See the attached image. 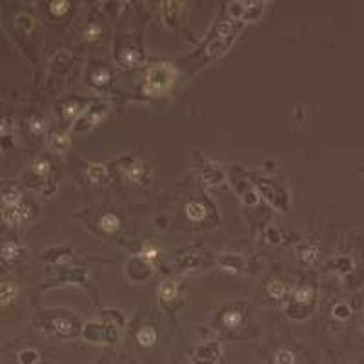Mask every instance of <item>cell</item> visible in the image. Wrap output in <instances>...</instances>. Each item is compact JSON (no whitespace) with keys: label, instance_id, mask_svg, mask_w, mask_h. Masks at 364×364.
<instances>
[{"label":"cell","instance_id":"obj_1","mask_svg":"<svg viewBox=\"0 0 364 364\" xmlns=\"http://www.w3.org/2000/svg\"><path fill=\"white\" fill-rule=\"evenodd\" d=\"M175 82V69L169 64H159L151 68L146 75L144 91L148 95H162Z\"/></svg>","mask_w":364,"mask_h":364},{"label":"cell","instance_id":"obj_2","mask_svg":"<svg viewBox=\"0 0 364 364\" xmlns=\"http://www.w3.org/2000/svg\"><path fill=\"white\" fill-rule=\"evenodd\" d=\"M264 11V2H233L228 8V15L233 20L253 22Z\"/></svg>","mask_w":364,"mask_h":364},{"label":"cell","instance_id":"obj_3","mask_svg":"<svg viewBox=\"0 0 364 364\" xmlns=\"http://www.w3.org/2000/svg\"><path fill=\"white\" fill-rule=\"evenodd\" d=\"M220 355V348L217 342H208V344L199 346L195 352V360L193 364H215Z\"/></svg>","mask_w":364,"mask_h":364},{"label":"cell","instance_id":"obj_4","mask_svg":"<svg viewBox=\"0 0 364 364\" xmlns=\"http://www.w3.org/2000/svg\"><path fill=\"white\" fill-rule=\"evenodd\" d=\"M28 217V206H15V208H4V220L8 224H18Z\"/></svg>","mask_w":364,"mask_h":364},{"label":"cell","instance_id":"obj_5","mask_svg":"<svg viewBox=\"0 0 364 364\" xmlns=\"http://www.w3.org/2000/svg\"><path fill=\"white\" fill-rule=\"evenodd\" d=\"M88 179L95 184H104L108 180V169L102 164H91L88 168Z\"/></svg>","mask_w":364,"mask_h":364},{"label":"cell","instance_id":"obj_6","mask_svg":"<svg viewBox=\"0 0 364 364\" xmlns=\"http://www.w3.org/2000/svg\"><path fill=\"white\" fill-rule=\"evenodd\" d=\"M16 297V286L13 282H0V304H9Z\"/></svg>","mask_w":364,"mask_h":364},{"label":"cell","instance_id":"obj_7","mask_svg":"<svg viewBox=\"0 0 364 364\" xmlns=\"http://www.w3.org/2000/svg\"><path fill=\"white\" fill-rule=\"evenodd\" d=\"M49 146H51L55 151L62 153L66 151V149L69 148V139L68 135H64V133H53L51 137H49Z\"/></svg>","mask_w":364,"mask_h":364},{"label":"cell","instance_id":"obj_8","mask_svg":"<svg viewBox=\"0 0 364 364\" xmlns=\"http://www.w3.org/2000/svg\"><path fill=\"white\" fill-rule=\"evenodd\" d=\"M228 40H222V39H215L212 44L208 46V56L209 59H219L220 55H224L226 48H228Z\"/></svg>","mask_w":364,"mask_h":364},{"label":"cell","instance_id":"obj_9","mask_svg":"<svg viewBox=\"0 0 364 364\" xmlns=\"http://www.w3.org/2000/svg\"><path fill=\"white\" fill-rule=\"evenodd\" d=\"M137 339H139V342L142 346H153L157 340V332L151 328V326H146V328H142L139 333H137Z\"/></svg>","mask_w":364,"mask_h":364},{"label":"cell","instance_id":"obj_10","mask_svg":"<svg viewBox=\"0 0 364 364\" xmlns=\"http://www.w3.org/2000/svg\"><path fill=\"white\" fill-rule=\"evenodd\" d=\"M159 295L162 299V302H169L177 297V284L175 282H162L159 290Z\"/></svg>","mask_w":364,"mask_h":364},{"label":"cell","instance_id":"obj_11","mask_svg":"<svg viewBox=\"0 0 364 364\" xmlns=\"http://www.w3.org/2000/svg\"><path fill=\"white\" fill-rule=\"evenodd\" d=\"M199 260H200V255H197L195 252H189V253H186V255H180L179 266L184 270H193V268H197Z\"/></svg>","mask_w":364,"mask_h":364},{"label":"cell","instance_id":"obj_12","mask_svg":"<svg viewBox=\"0 0 364 364\" xmlns=\"http://www.w3.org/2000/svg\"><path fill=\"white\" fill-rule=\"evenodd\" d=\"M100 226L106 229V232H117L119 229V226H120V220H119V217L117 215H113V213H106L102 219H100Z\"/></svg>","mask_w":364,"mask_h":364},{"label":"cell","instance_id":"obj_13","mask_svg":"<svg viewBox=\"0 0 364 364\" xmlns=\"http://www.w3.org/2000/svg\"><path fill=\"white\" fill-rule=\"evenodd\" d=\"M20 200H22V195H20L16 189H9L2 195V202H4L6 208H15V206H20Z\"/></svg>","mask_w":364,"mask_h":364},{"label":"cell","instance_id":"obj_14","mask_svg":"<svg viewBox=\"0 0 364 364\" xmlns=\"http://www.w3.org/2000/svg\"><path fill=\"white\" fill-rule=\"evenodd\" d=\"M126 175L133 180V182H142V175H144V164H140V162H133L128 169H126Z\"/></svg>","mask_w":364,"mask_h":364},{"label":"cell","instance_id":"obj_15","mask_svg":"<svg viewBox=\"0 0 364 364\" xmlns=\"http://www.w3.org/2000/svg\"><path fill=\"white\" fill-rule=\"evenodd\" d=\"M186 213H188V217L191 220H200V219H204L206 209L204 206L199 204V202H189L188 208H186Z\"/></svg>","mask_w":364,"mask_h":364},{"label":"cell","instance_id":"obj_16","mask_svg":"<svg viewBox=\"0 0 364 364\" xmlns=\"http://www.w3.org/2000/svg\"><path fill=\"white\" fill-rule=\"evenodd\" d=\"M53 328H55L56 333H60V335H69V333H73V324L69 322L68 319H55L53 320Z\"/></svg>","mask_w":364,"mask_h":364},{"label":"cell","instance_id":"obj_17","mask_svg":"<svg viewBox=\"0 0 364 364\" xmlns=\"http://www.w3.org/2000/svg\"><path fill=\"white\" fill-rule=\"evenodd\" d=\"M0 253H2V257H4L6 260L16 259V257L20 255V246H18V244H15V242H8V244L2 246V250H0Z\"/></svg>","mask_w":364,"mask_h":364},{"label":"cell","instance_id":"obj_18","mask_svg":"<svg viewBox=\"0 0 364 364\" xmlns=\"http://www.w3.org/2000/svg\"><path fill=\"white\" fill-rule=\"evenodd\" d=\"M268 293L273 297V299H282L286 293V286L280 282V280H272L268 284Z\"/></svg>","mask_w":364,"mask_h":364},{"label":"cell","instance_id":"obj_19","mask_svg":"<svg viewBox=\"0 0 364 364\" xmlns=\"http://www.w3.org/2000/svg\"><path fill=\"white\" fill-rule=\"evenodd\" d=\"M313 297V290L310 288V286H302V288H299L295 292V300L297 302H300V304H306V302H310V299Z\"/></svg>","mask_w":364,"mask_h":364},{"label":"cell","instance_id":"obj_20","mask_svg":"<svg viewBox=\"0 0 364 364\" xmlns=\"http://www.w3.org/2000/svg\"><path fill=\"white\" fill-rule=\"evenodd\" d=\"M317 257H319V250H317L315 246H308V248H304L302 252H300V259L304 260L306 264H312V262H315Z\"/></svg>","mask_w":364,"mask_h":364},{"label":"cell","instance_id":"obj_21","mask_svg":"<svg viewBox=\"0 0 364 364\" xmlns=\"http://www.w3.org/2000/svg\"><path fill=\"white\" fill-rule=\"evenodd\" d=\"M233 24L232 22H220L219 24V29H217V35H219V39H222V40H228L229 36H233Z\"/></svg>","mask_w":364,"mask_h":364},{"label":"cell","instance_id":"obj_22","mask_svg":"<svg viewBox=\"0 0 364 364\" xmlns=\"http://www.w3.org/2000/svg\"><path fill=\"white\" fill-rule=\"evenodd\" d=\"M222 320H224V324L228 326V328H237V326L242 322V315H240L239 312H228Z\"/></svg>","mask_w":364,"mask_h":364},{"label":"cell","instance_id":"obj_23","mask_svg":"<svg viewBox=\"0 0 364 364\" xmlns=\"http://www.w3.org/2000/svg\"><path fill=\"white\" fill-rule=\"evenodd\" d=\"M18 360L20 364H36L39 362V353L33 352V350H24V352H20Z\"/></svg>","mask_w":364,"mask_h":364},{"label":"cell","instance_id":"obj_24","mask_svg":"<svg viewBox=\"0 0 364 364\" xmlns=\"http://www.w3.org/2000/svg\"><path fill=\"white\" fill-rule=\"evenodd\" d=\"M202 177H204V180H208L209 184H217V182L222 180V173H220L219 168H215V166H213V173H212V169H209V166H208Z\"/></svg>","mask_w":364,"mask_h":364},{"label":"cell","instance_id":"obj_25","mask_svg":"<svg viewBox=\"0 0 364 364\" xmlns=\"http://www.w3.org/2000/svg\"><path fill=\"white\" fill-rule=\"evenodd\" d=\"M275 364H293V353L290 350H279L275 355Z\"/></svg>","mask_w":364,"mask_h":364},{"label":"cell","instance_id":"obj_26","mask_svg":"<svg viewBox=\"0 0 364 364\" xmlns=\"http://www.w3.org/2000/svg\"><path fill=\"white\" fill-rule=\"evenodd\" d=\"M220 264L224 266L226 270H229L232 273H235L240 270V264H242V262H240V259H237V257H228V259H224Z\"/></svg>","mask_w":364,"mask_h":364},{"label":"cell","instance_id":"obj_27","mask_svg":"<svg viewBox=\"0 0 364 364\" xmlns=\"http://www.w3.org/2000/svg\"><path fill=\"white\" fill-rule=\"evenodd\" d=\"M350 313H352V310H350V306L342 304V302H339V304H335V308H333V315H335L337 319H340V320L348 319Z\"/></svg>","mask_w":364,"mask_h":364},{"label":"cell","instance_id":"obj_28","mask_svg":"<svg viewBox=\"0 0 364 364\" xmlns=\"http://www.w3.org/2000/svg\"><path fill=\"white\" fill-rule=\"evenodd\" d=\"M33 171H35L36 175H48L49 173V162L46 159L35 160V164H33Z\"/></svg>","mask_w":364,"mask_h":364},{"label":"cell","instance_id":"obj_29","mask_svg":"<svg viewBox=\"0 0 364 364\" xmlns=\"http://www.w3.org/2000/svg\"><path fill=\"white\" fill-rule=\"evenodd\" d=\"M29 128H31V131L36 135V133H42V131H44L46 124H44V120L40 119V117H33V119L29 120Z\"/></svg>","mask_w":364,"mask_h":364},{"label":"cell","instance_id":"obj_30","mask_svg":"<svg viewBox=\"0 0 364 364\" xmlns=\"http://www.w3.org/2000/svg\"><path fill=\"white\" fill-rule=\"evenodd\" d=\"M139 53H135V51H126L124 55H122V62H124L126 66H129V68H133V66L139 62Z\"/></svg>","mask_w":364,"mask_h":364},{"label":"cell","instance_id":"obj_31","mask_svg":"<svg viewBox=\"0 0 364 364\" xmlns=\"http://www.w3.org/2000/svg\"><path fill=\"white\" fill-rule=\"evenodd\" d=\"M69 4L68 2H64V0H60V2H51V13H55V15H64L66 11H68Z\"/></svg>","mask_w":364,"mask_h":364},{"label":"cell","instance_id":"obj_32","mask_svg":"<svg viewBox=\"0 0 364 364\" xmlns=\"http://www.w3.org/2000/svg\"><path fill=\"white\" fill-rule=\"evenodd\" d=\"M100 36V28L97 24H91L88 26V29H86V39L88 40H97Z\"/></svg>","mask_w":364,"mask_h":364},{"label":"cell","instance_id":"obj_33","mask_svg":"<svg viewBox=\"0 0 364 364\" xmlns=\"http://www.w3.org/2000/svg\"><path fill=\"white\" fill-rule=\"evenodd\" d=\"M108 80H109V75H108V71H106V69H100L99 73H95V75H93V82H95V84H106Z\"/></svg>","mask_w":364,"mask_h":364},{"label":"cell","instance_id":"obj_34","mask_svg":"<svg viewBox=\"0 0 364 364\" xmlns=\"http://www.w3.org/2000/svg\"><path fill=\"white\" fill-rule=\"evenodd\" d=\"M80 106L79 104H75V102H71V104H66L64 106V115L66 117H75V115H79L80 113Z\"/></svg>","mask_w":364,"mask_h":364},{"label":"cell","instance_id":"obj_35","mask_svg":"<svg viewBox=\"0 0 364 364\" xmlns=\"http://www.w3.org/2000/svg\"><path fill=\"white\" fill-rule=\"evenodd\" d=\"M142 255H144L146 259L153 260V259H157V250L155 248H146L144 252H142Z\"/></svg>","mask_w":364,"mask_h":364},{"label":"cell","instance_id":"obj_36","mask_svg":"<svg viewBox=\"0 0 364 364\" xmlns=\"http://www.w3.org/2000/svg\"><path fill=\"white\" fill-rule=\"evenodd\" d=\"M9 124H11L9 120H0V137H2L6 131H8V129H9Z\"/></svg>","mask_w":364,"mask_h":364}]
</instances>
